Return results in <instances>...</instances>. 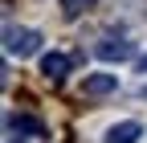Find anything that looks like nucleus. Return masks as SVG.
Instances as JSON below:
<instances>
[{
    "mask_svg": "<svg viewBox=\"0 0 147 143\" xmlns=\"http://www.w3.org/2000/svg\"><path fill=\"white\" fill-rule=\"evenodd\" d=\"M37 49H41V33L37 29H16V25L4 29V53L8 57H33Z\"/></svg>",
    "mask_w": 147,
    "mask_h": 143,
    "instance_id": "1",
    "label": "nucleus"
},
{
    "mask_svg": "<svg viewBox=\"0 0 147 143\" xmlns=\"http://www.w3.org/2000/svg\"><path fill=\"white\" fill-rule=\"evenodd\" d=\"M94 53L102 61H131L135 57V41H127V37H98Z\"/></svg>",
    "mask_w": 147,
    "mask_h": 143,
    "instance_id": "2",
    "label": "nucleus"
},
{
    "mask_svg": "<svg viewBox=\"0 0 147 143\" xmlns=\"http://www.w3.org/2000/svg\"><path fill=\"white\" fill-rule=\"evenodd\" d=\"M115 90H119V78L115 74H86V82H82V94L86 98H106Z\"/></svg>",
    "mask_w": 147,
    "mask_h": 143,
    "instance_id": "3",
    "label": "nucleus"
},
{
    "mask_svg": "<svg viewBox=\"0 0 147 143\" xmlns=\"http://www.w3.org/2000/svg\"><path fill=\"white\" fill-rule=\"evenodd\" d=\"M8 131L21 139H45V123L33 115H8Z\"/></svg>",
    "mask_w": 147,
    "mask_h": 143,
    "instance_id": "4",
    "label": "nucleus"
},
{
    "mask_svg": "<svg viewBox=\"0 0 147 143\" xmlns=\"http://www.w3.org/2000/svg\"><path fill=\"white\" fill-rule=\"evenodd\" d=\"M41 74L57 86V82H65V74H69V57L65 53H45L41 57Z\"/></svg>",
    "mask_w": 147,
    "mask_h": 143,
    "instance_id": "5",
    "label": "nucleus"
},
{
    "mask_svg": "<svg viewBox=\"0 0 147 143\" xmlns=\"http://www.w3.org/2000/svg\"><path fill=\"white\" fill-rule=\"evenodd\" d=\"M139 135H143V127H139L135 119H127V123H115L102 143H139Z\"/></svg>",
    "mask_w": 147,
    "mask_h": 143,
    "instance_id": "6",
    "label": "nucleus"
},
{
    "mask_svg": "<svg viewBox=\"0 0 147 143\" xmlns=\"http://www.w3.org/2000/svg\"><path fill=\"white\" fill-rule=\"evenodd\" d=\"M90 4H94V0H61V12H65V16H82Z\"/></svg>",
    "mask_w": 147,
    "mask_h": 143,
    "instance_id": "7",
    "label": "nucleus"
},
{
    "mask_svg": "<svg viewBox=\"0 0 147 143\" xmlns=\"http://www.w3.org/2000/svg\"><path fill=\"white\" fill-rule=\"evenodd\" d=\"M139 69H143V74H147V53H143V61H139Z\"/></svg>",
    "mask_w": 147,
    "mask_h": 143,
    "instance_id": "8",
    "label": "nucleus"
},
{
    "mask_svg": "<svg viewBox=\"0 0 147 143\" xmlns=\"http://www.w3.org/2000/svg\"><path fill=\"white\" fill-rule=\"evenodd\" d=\"M143 98H147V86H143Z\"/></svg>",
    "mask_w": 147,
    "mask_h": 143,
    "instance_id": "9",
    "label": "nucleus"
},
{
    "mask_svg": "<svg viewBox=\"0 0 147 143\" xmlns=\"http://www.w3.org/2000/svg\"><path fill=\"white\" fill-rule=\"evenodd\" d=\"M8 143H21V139H8Z\"/></svg>",
    "mask_w": 147,
    "mask_h": 143,
    "instance_id": "10",
    "label": "nucleus"
}]
</instances>
